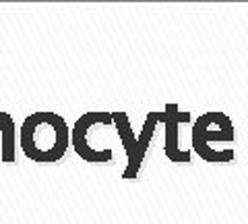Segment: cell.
Returning a JSON list of instances; mask_svg holds the SVG:
<instances>
[{
	"instance_id": "6da1fadb",
	"label": "cell",
	"mask_w": 248,
	"mask_h": 224,
	"mask_svg": "<svg viewBox=\"0 0 248 224\" xmlns=\"http://www.w3.org/2000/svg\"><path fill=\"white\" fill-rule=\"evenodd\" d=\"M21 148L33 162H56L68 148L66 121L56 112H33L21 125Z\"/></svg>"
}]
</instances>
